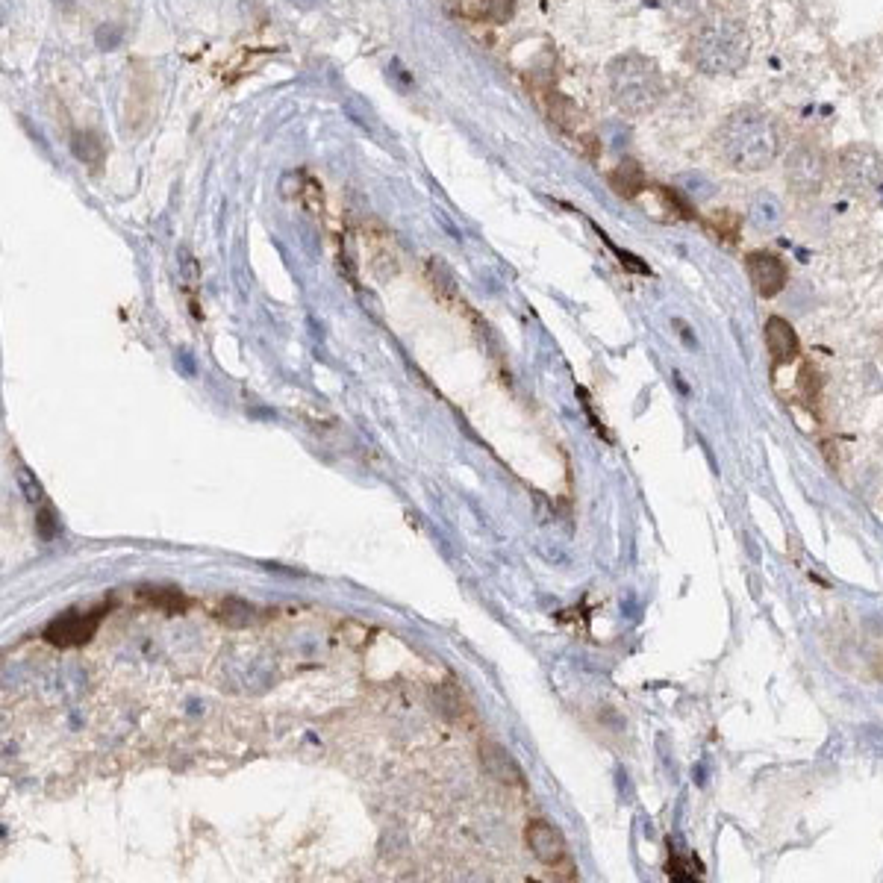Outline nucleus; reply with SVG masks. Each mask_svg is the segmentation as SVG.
I'll list each match as a JSON object with an SVG mask.
<instances>
[{
    "instance_id": "1",
    "label": "nucleus",
    "mask_w": 883,
    "mask_h": 883,
    "mask_svg": "<svg viewBox=\"0 0 883 883\" xmlns=\"http://www.w3.org/2000/svg\"><path fill=\"white\" fill-rule=\"evenodd\" d=\"M713 139L722 162L739 174H757L772 168L783 148L778 118L769 109L754 104L730 109L716 127Z\"/></svg>"
},
{
    "instance_id": "2",
    "label": "nucleus",
    "mask_w": 883,
    "mask_h": 883,
    "mask_svg": "<svg viewBox=\"0 0 883 883\" xmlns=\"http://www.w3.org/2000/svg\"><path fill=\"white\" fill-rule=\"evenodd\" d=\"M686 56L692 68L707 77H730L748 65L751 36L739 18H733L728 12H716L701 18V24L689 36Z\"/></svg>"
},
{
    "instance_id": "3",
    "label": "nucleus",
    "mask_w": 883,
    "mask_h": 883,
    "mask_svg": "<svg viewBox=\"0 0 883 883\" xmlns=\"http://www.w3.org/2000/svg\"><path fill=\"white\" fill-rule=\"evenodd\" d=\"M607 80H610L613 104L630 118L657 109V104L663 101V92H666L657 62L651 56H645V53L616 56L607 65Z\"/></svg>"
},
{
    "instance_id": "4",
    "label": "nucleus",
    "mask_w": 883,
    "mask_h": 883,
    "mask_svg": "<svg viewBox=\"0 0 883 883\" xmlns=\"http://www.w3.org/2000/svg\"><path fill=\"white\" fill-rule=\"evenodd\" d=\"M828 174H831V154L822 148V142L810 136H801L783 159L786 186L801 198L819 195L828 183Z\"/></svg>"
},
{
    "instance_id": "5",
    "label": "nucleus",
    "mask_w": 883,
    "mask_h": 883,
    "mask_svg": "<svg viewBox=\"0 0 883 883\" xmlns=\"http://www.w3.org/2000/svg\"><path fill=\"white\" fill-rule=\"evenodd\" d=\"M524 842L530 848V854L554 872L557 881H577V866L572 860V851L563 839V833L557 831L551 822L545 819H533L524 828Z\"/></svg>"
},
{
    "instance_id": "6",
    "label": "nucleus",
    "mask_w": 883,
    "mask_h": 883,
    "mask_svg": "<svg viewBox=\"0 0 883 883\" xmlns=\"http://www.w3.org/2000/svg\"><path fill=\"white\" fill-rule=\"evenodd\" d=\"M836 165H839V174L842 180L851 186V189H869L875 186L883 177V156L866 145V142H854V145H845L839 154H836Z\"/></svg>"
},
{
    "instance_id": "7",
    "label": "nucleus",
    "mask_w": 883,
    "mask_h": 883,
    "mask_svg": "<svg viewBox=\"0 0 883 883\" xmlns=\"http://www.w3.org/2000/svg\"><path fill=\"white\" fill-rule=\"evenodd\" d=\"M104 622V610H89V613H65L59 616L56 622L48 624L45 630V642L48 645H56V648H77V645H86L98 627Z\"/></svg>"
},
{
    "instance_id": "8",
    "label": "nucleus",
    "mask_w": 883,
    "mask_h": 883,
    "mask_svg": "<svg viewBox=\"0 0 883 883\" xmlns=\"http://www.w3.org/2000/svg\"><path fill=\"white\" fill-rule=\"evenodd\" d=\"M745 271L760 298H775L789 283V265L772 251H751L745 257Z\"/></svg>"
},
{
    "instance_id": "9",
    "label": "nucleus",
    "mask_w": 883,
    "mask_h": 883,
    "mask_svg": "<svg viewBox=\"0 0 883 883\" xmlns=\"http://www.w3.org/2000/svg\"><path fill=\"white\" fill-rule=\"evenodd\" d=\"M763 336H766V351L772 357V371L801 360V339H798L795 327L786 318H780V315L766 318Z\"/></svg>"
},
{
    "instance_id": "10",
    "label": "nucleus",
    "mask_w": 883,
    "mask_h": 883,
    "mask_svg": "<svg viewBox=\"0 0 883 883\" xmlns=\"http://www.w3.org/2000/svg\"><path fill=\"white\" fill-rule=\"evenodd\" d=\"M783 204H780L778 195H772V192H766V189H760V192H754L751 195V201H748V221L757 227V230H775L780 221H783Z\"/></svg>"
},
{
    "instance_id": "11",
    "label": "nucleus",
    "mask_w": 883,
    "mask_h": 883,
    "mask_svg": "<svg viewBox=\"0 0 883 883\" xmlns=\"http://www.w3.org/2000/svg\"><path fill=\"white\" fill-rule=\"evenodd\" d=\"M480 757H483V769L492 775L495 780H501V783H507V786H524V778H521V769L507 757V751H501L498 745H492V742H486L483 748H480Z\"/></svg>"
},
{
    "instance_id": "12",
    "label": "nucleus",
    "mask_w": 883,
    "mask_h": 883,
    "mask_svg": "<svg viewBox=\"0 0 883 883\" xmlns=\"http://www.w3.org/2000/svg\"><path fill=\"white\" fill-rule=\"evenodd\" d=\"M607 180H610V189L619 195V198H636L642 189H645V171H642V165L636 162V159H622L610 174H607Z\"/></svg>"
},
{
    "instance_id": "13",
    "label": "nucleus",
    "mask_w": 883,
    "mask_h": 883,
    "mask_svg": "<svg viewBox=\"0 0 883 883\" xmlns=\"http://www.w3.org/2000/svg\"><path fill=\"white\" fill-rule=\"evenodd\" d=\"M516 12V0H466L463 15L483 24H507Z\"/></svg>"
},
{
    "instance_id": "14",
    "label": "nucleus",
    "mask_w": 883,
    "mask_h": 883,
    "mask_svg": "<svg viewBox=\"0 0 883 883\" xmlns=\"http://www.w3.org/2000/svg\"><path fill=\"white\" fill-rule=\"evenodd\" d=\"M71 151H74V156H77L80 162H86V165H101L106 159L104 139H101V133H95V130H77V133L71 136Z\"/></svg>"
},
{
    "instance_id": "15",
    "label": "nucleus",
    "mask_w": 883,
    "mask_h": 883,
    "mask_svg": "<svg viewBox=\"0 0 883 883\" xmlns=\"http://www.w3.org/2000/svg\"><path fill=\"white\" fill-rule=\"evenodd\" d=\"M677 192H683L686 198H692V201H707V198H713L716 195V183L707 177V174H701V171H686V174H680L675 180Z\"/></svg>"
},
{
    "instance_id": "16",
    "label": "nucleus",
    "mask_w": 883,
    "mask_h": 883,
    "mask_svg": "<svg viewBox=\"0 0 883 883\" xmlns=\"http://www.w3.org/2000/svg\"><path fill=\"white\" fill-rule=\"evenodd\" d=\"M345 112L351 115V121H354V124H360V127H363L365 133H371V136H380V133H383L380 121L374 118L371 106L365 104L363 98H348V101H345Z\"/></svg>"
},
{
    "instance_id": "17",
    "label": "nucleus",
    "mask_w": 883,
    "mask_h": 883,
    "mask_svg": "<svg viewBox=\"0 0 883 883\" xmlns=\"http://www.w3.org/2000/svg\"><path fill=\"white\" fill-rule=\"evenodd\" d=\"M666 872H669L672 881H701V878H704V866H701V860H695L692 854H689V857L675 854V857L669 860Z\"/></svg>"
},
{
    "instance_id": "18",
    "label": "nucleus",
    "mask_w": 883,
    "mask_h": 883,
    "mask_svg": "<svg viewBox=\"0 0 883 883\" xmlns=\"http://www.w3.org/2000/svg\"><path fill=\"white\" fill-rule=\"evenodd\" d=\"M145 598L159 607V610H165V613H183L186 607H189V601L180 595V592H174V589H159V592H145Z\"/></svg>"
},
{
    "instance_id": "19",
    "label": "nucleus",
    "mask_w": 883,
    "mask_h": 883,
    "mask_svg": "<svg viewBox=\"0 0 883 883\" xmlns=\"http://www.w3.org/2000/svg\"><path fill=\"white\" fill-rule=\"evenodd\" d=\"M598 236H601V242H604V245H607V248H610V251H613V254L619 257V262H622L627 271H633V274H651V268H648L645 262H639V257H636V254H630V251H622V248H619L616 242H610V236H607L604 230H598Z\"/></svg>"
},
{
    "instance_id": "20",
    "label": "nucleus",
    "mask_w": 883,
    "mask_h": 883,
    "mask_svg": "<svg viewBox=\"0 0 883 883\" xmlns=\"http://www.w3.org/2000/svg\"><path fill=\"white\" fill-rule=\"evenodd\" d=\"M121 39H124V30L118 24H104L98 30V48H104V51H115L121 45Z\"/></svg>"
},
{
    "instance_id": "21",
    "label": "nucleus",
    "mask_w": 883,
    "mask_h": 883,
    "mask_svg": "<svg viewBox=\"0 0 883 883\" xmlns=\"http://www.w3.org/2000/svg\"><path fill=\"white\" fill-rule=\"evenodd\" d=\"M672 3H675L680 12H686L689 18H695V15L701 18L707 12V0H672Z\"/></svg>"
}]
</instances>
